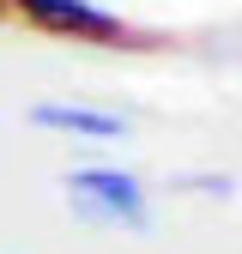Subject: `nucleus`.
<instances>
[{"label":"nucleus","instance_id":"obj_1","mask_svg":"<svg viewBox=\"0 0 242 254\" xmlns=\"http://www.w3.org/2000/svg\"><path fill=\"white\" fill-rule=\"evenodd\" d=\"M73 212L85 224H103V230H151V194L133 170H115V164H79L60 176Z\"/></svg>","mask_w":242,"mask_h":254},{"label":"nucleus","instance_id":"obj_2","mask_svg":"<svg viewBox=\"0 0 242 254\" xmlns=\"http://www.w3.org/2000/svg\"><path fill=\"white\" fill-rule=\"evenodd\" d=\"M0 12H18L24 24L49 30V37L67 43H133V24L115 6H97V0H0Z\"/></svg>","mask_w":242,"mask_h":254},{"label":"nucleus","instance_id":"obj_3","mask_svg":"<svg viewBox=\"0 0 242 254\" xmlns=\"http://www.w3.org/2000/svg\"><path fill=\"white\" fill-rule=\"evenodd\" d=\"M30 127L60 133V139H91V145L127 139V115H115L103 103H30Z\"/></svg>","mask_w":242,"mask_h":254},{"label":"nucleus","instance_id":"obj_4","mask_svg":"<svg viewBox=\"0 0 242 254\" xmlns=\"http://www.w3.org/2000/svg\"><path fill=\"white\" fill-rule=\"evenodd\" d=\"M176 188H182V194H212V200H230L236 194L230 176H176Z\"/></svg>","mask_w":242,"mask_h":254}]
</instances>
